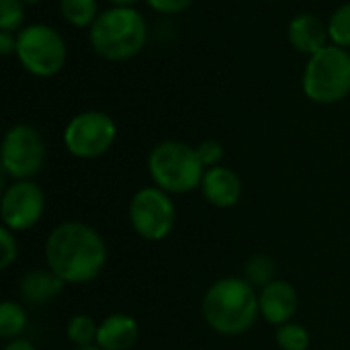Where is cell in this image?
I'll return each instance as SVG.
<instances>
[{
	"label": "cell",
	"mask_w": 350,
	"mask_h": 350,
	"mask_svg": "<svg viewBox=\"0 0 350 350\" xmlns=\"http://www.w3.org/2000/svg\"><path fill=\"white\" fill-rule=\"evenodd\" d=\"M129 217L135 232L146 240H162L174 226V205L162 189H142L129 205Z\"/></svg>",
	"instance_id": "9c48e42d"
},
{
	"label": "cell",
	"mask_w": 350,
	"mask_h": 350,
	"mask_svg": "<svg viewBox=\"0 0 350 350\" xmlns=\"http://www.w3.org/2000/svg\"><path fill=\"white\" fill-rule=\"evenodd\" d=\"M304 94L318 105H336L350 94V49L334 43L310 55L301 74Z\"/></svg>",
	"instance_id": "277c9868"
},
{
	"label": "cell",
	"mask_w": 350,
	"mask_h": 350,
	"mask_svg": "<svg viewBox=\"0 0 350 350\" xmlns=\"http://www.w3.org/2000/svg\"><path fill=\"white\" fill-rule=\"evenodd\" d=\"M260 310L250 283L242 279H224L215 283L203 301L207 324L221 334H240L248 330Z\"/></svg>",
	"instance_id": "3957f363"
},
{
	"label": "cell",
	"mask_w": 350,
	"mask_h": 350,
	"mask_svg": "<svg viewBox=\"0 0 350 350\" xmlns=\"http://www.w3.org/2000/svg\"><path fill=\"white\" fill-rule=\"evenodd\" d=\"M45 258L53 275L66 283L94 279L107 260L103 238L88 226L70 221L55 228L45 246Z\"/></svg>",
	"instance_id": "6da1fadb"
},
{
	"label": "cell",
	"mask_w": 350,
	"mask_h": 350,
	"mask_svg": "<svg viewBox=\"0 0 350 350\" xmlns=\"http://www.w3.org/2000/svg\"><path fill=\"white\" fill-rule=\"evenodd\" d=\"M27 324L25 312L21 306L12 304V301H4L0 306V336L2 338H12L18 336L23 332Z\"/></svg>",
	"instance_id": "ac0fdd59"
},
{
	"label": "cell",
	"mask_w": 350,
	"mask_h": 350,
	"mask_svg": "<svg viewBox=\"0 0 350 350\" xmlns=\"http://www.w3.org/2000/svg\"><path fill=\"white\" fill-rule=\"evenodd\" d=\"M0 53L6 57L16 53V33L0 31Z\"/></svg>",
	"instance_id": "484cf974"
},
{
	"label": "cell",
	"mask_w": 350,
	"mask_h": 350,
	"mask_svg": "<svg viewBox=\"0 0 350 350\" xmlns=\"http://www.w3.org/2000/svg\"><path fill=\"white\" fill-rule=\"evenodd\" d=\"M0 242H2V260H0V267L6 269L16 258V240L12 238V234L6 228H2L0 230Z\"/></svg>",
	"instance_id": "d4e9b609"
},
{
	"label": "cell",
	"mask_w": 350,
	"mask_h": 350,
	"mask_svg": "<svg viewBox=\"0 0 350 350\" xmlns=\"http://www.w3.org/2000/svg\"><path fill=\"white\" fill-rule=\"evenodd\" d=\"M195 150H197V156H199V160L203 162L205 168L217 166L221 162V158H224V146L219 142H215V139H205Z\"/></svg>",
	"instance_id": "603a6c76"
},
{
	"label": "cell",
	"mask_w": 350,
	"mask_h": 350,
	"mask_svg": "<svg viewBox=\"0 0 350 350\" xmlns=\"http://www.w3.org/2000/svg\"><path fill=\"white\" fill-rule=\"evenodd\" d=\"M43 213V191L29 180H16L2 197V219L8 230H27Z\"/></svg>",
	"instance_id": "30bf717a"
},
{
	"label": "cell",
	"mask_w": 350,
	"mask_h": 350,
	"mask_svg": "<svg viewBox=\"0 0 350 350\" xmlns=\"http://www.w3.org/2000/svg\"><path fill=\"white\" fill-rule=\"evenodd\" d=\"M260 312L271 324H285L297 310V293L285 281H273L258 297Z\"/></svg>",
	"instance_id": "4fadbf2b"
},
{
	"label": "cell",
	"mask_w": 350,
	"mask_h": 350,
	"mask_svg": "<svg viewBox=\"0 0 350 350\" xmlns=\"http://www.w3.org/2000/svg\"><path fill=\"white\" fill-rule=\"evenodd\" d=\"M201 187H203L205 199L217 207H232L238 203V199L242 195L240 176L226 166L207 168L203 174Z\"/></svg>",
	"instance_id": "7c38bea8"
},
{
	"label": "cell",
	"mask_w": 350,
	"mask_h": 350,
	"mask_svg": "<svg viewBox=\"0 0 350 350\" xmlns=\"http://www.w3.org/2000/svg\"><path fill=\"white\" fill-rule=\"evenodd\" d=\"M76 350H103V349H100V347H98V349H94V347H78Z\"/></svg>",
	"instance_id": "f1b7e54d"
},
{
	"label": "cell",
	"mask_w": 350,
	"mask_h": 350,
	"mask_svg": "<svg viewBox=\"0 0 350 350\" xmlns=\"http://www.w3.org/2000/svg\"><path fill=\"white\" fill-rule=\"evenodd\" d=\"M39 2H43V0H25V4H39Z\"/></svg>",
	"instance_id": "f546056e"
},
{
	"label": "cell",
	"mask_w": 350,
	"mask_h": 350,
	"mask_svg": "<svg viewBox=\"0 0 350 350\" xmlns=\"http://www.w3.org/2000/svg\"><path fill=\"white\" fill-rule=\"evenodd\" d=\"M137 340V324L133 318L115 314L109 316L96 332V342L103 350H127Z\"/></svg>",
	"instance_id": "5bb4252c"
},
{
	"label": "cell",
	"mask_w": 350,
	"mask_h": 350,
	"mask_svg": "<svg viewBox=\"0 0 350 350\" xmlns=\"http://www.w3.org/2000/svg\"><path fill=\"white\" fill-rule=\"evenodd\" d=\"M154 12H158V14H168V16H172V14H180V12H185L195 0H144Z\"/></svg>",
	"instance_id": "cb8c5ba5"
},
{
	"label": "cell",
	"mask_w": 350,
	"mask_h": 350,
	"mask_svg": "<svg viewBox=\"0 0 350 350\" xmlns=\"http://www.w3.org/2000/svg\"><path fill=\"white\" fill-rule=\"evenodd\" d=\"M88 43L107 62H127L144 51L148 23L133 6H111L88 29Z\"/></svg>",
	"instance_id": "7a4b0ae2"
},
{
	"label": "cell",
	"mask_w": 350,
	"mask_h": 350,
	"mask_svg": "<svg viewBox=\"0 0 350 350\" xmlns=\"http://www.w3.org/2000/svg\"><path fill=\"white\" fill-rule=\"evenodd\" d=\"M287 41L295 51L310 57L330 45L328 23H324L318 14L299 12L287 25Z\"/></svg>",
	"instance_id": "8fae6325"
},
{
	"label": "cell",
	"mask_w": 350,
	"mask_h": 350,
	"mask_svg": "<svg viewBox=\"0 0 350 350\" xmlns=\"http://www.w3.org/2000/svg\"><path fill=\"white\" fill-rule=\"evenodd\" d=\"M330 43L350 49V0L340 4L328 18Z\"/></svg>",
	"instance_id": "e0dca14e"
},
{
	"label": "cell",
	"mask_w": 350,
	"mask_h": 350,
	"mask_svg": "<svg viewBox=\"0 0 350 350\" xmlns=\"http://www.w3.org/2000/svg\"><path fill=\"white\" fill-rule=\"evenodd\" d=\"M117 137V125L103 111H82L70 119L64 129L66 150L82 160L103 156Z\"/></svg>",
	"instance_id": "52a82bcc"
},
{
	"label": "cell",
	"mask_w": 350,
	"mask_h": 350,
	"mask_svg": "<svg viewBox=\"0 0 350 350\" xmlns=\"http://www.w3.org/2000/svg\"><path fill=\"white\" fill-rule=\"evenodd\" d=\"M148 168L154 183L166 193H189L201 185L205 174L197 150L176 139L160 142L150 152Z\"/></svg>",
	"instance_id": "5b68a950"
},
{
	"label": "cell",
	"mask_w": 350,
	"mask_h": 350,
	"mask_svg": "<svg viewBox=\"0 0 350 350\" xmlns=\"http://www.w3.org/2000/svg\"><path fill=\"white\" fill-rule=\"evenodd\" d=\"M4 350H35V349H33V345H31V342H27V340H14V342H10V345H8Z\"/></svg>",
	"instance_id": "4316f807"
},
{
	"label": "cell",
	"mask_w": 350,
	"mask_h": 350,
	"mask_svg": "<svg viewBox=\"0 0 350 350\" xmlns=\"http://www.w3.org/2000/svg\"><path fill=\"white\" fill-rule=\"evenodd\" d=\"M25 23V0H0V31L18 33Z\"/></svg>",
	"instance_id": "d6986e66"
},
{
	"label": "cell",
	"mask_w": 350,
	"mask_h": 350,
	"mask_svg": "<svg viewBox=\"0 0 350 350\" xmlns=\"http://www.w3.org/2000/svg\"><path fill=\"white\" fill-rule=\"evenodd\" d=\"M62 18L76 29H90L98 18V0H59Z\"/></svg>",
	"instance_id": "2e32d148"
},
{
	"label": "cell",
	"mask_w": 350,
	"mask_h": 350,
	"mask_svg": "<svg viewBox=\"0 0 350 350\" xmlns=\"http://www.w3.org/2000/svg\"><path fill=\"white\" fill-rule=\"evenodd\" d=\"M45 162V142L41 133L27 123L12 125L2 142V168L16 180L31 178Z\"/></svg>",
	"instance_id": "ba28073f"
},
{
	"label": "cell",
	"mask_w": 350,
	"mask_h": 350,
	"mask_svg": "<svg viewBox=\"0 0 350 350\" xmlns=\"http://www.w3.org/2000/svg\"><path fill=\"white\" fill-rule=\"evenodd\" d=\"M66 281H62L57 275H47V273H31L25 277L23 281V295L31 301V304H43L45 299L53 297L55 293H59L62 285Z\"/></svg>",
	"instance_id": "9a60e30c"
},
{
	"label": "cell",
	"mask_w": 350,
	"mask_h": 350,
	"mask_svg": "<svg viewBox=\"0 0 350 350\" xmlns=\"http://www.w3.org/2000/svg\"><path fill=\"white\" fill-rule=\"evenodd\" d=\"M273 273H275V265L271 262V258L267 256H256L254 260L248 262L246 267V275H248V281L254 283V285H271L273 281Z\"/></svg>",
	"instance_id": "7402d4cb"
},
{
	"label": "cell",
	"mask_w": 350,
	"mask_h": 350,
	"mask_svg": "<svg viewBox=\"0 0 350 350\" xmlns=\"http://www.w3.org/2000/svg\"><path fill=\"white\" fill-rule=\"evenodd\" d=\"M16 59L25 72L35 78L57 76L68 62V43L64 35L45 25L33 23L25 25L16 33Z\"/></svg>",
	"instance_id": "8992f818"
},
{
	"label": "cell",
	"mask_w": 350,
	"mask_h": 350,
	"mask_svg": "<svg viewBox=\"0 0 350 350\" xmlns=\"http://www.w3.org/2000/svg\"><path fill=\"white\" fill-rule=\"evenodd\" d=\"M96 324L88 316H76L68 324V336L78 347H88L92 340H96Z\"/></svg>",
	"instance_id": "ffe728a7"
},
{
	"label": "cell",
	"mask_w": 350,
	"mask_h": 350,
	"mask_svg": "<svg viewBox=\"0 0 350 350\" xmlns=\"http://www.w3.org/2000/svg\"><path fill=\"white\" fill-rule=\"evenodd\" d=\"M277 342L283 350H308L310 334L306 328L297 324H285L277 332Z\"/></svg>",
	"instance_id": "44dd1931"
},
{
	"label": "cell",
	"mask_w": 350,
	"mask_h": 350,
	"mask_svg": "<svg viewBox=\"0 0 350 350\" xmlns=\"http://www.w3.org/2000/svg\"><path fill=\"white\" fill-rule=\"evenodd\" d=\"M111 6H133V4H137L139 0H107Z\"/></svg>",
	"instance_id": "83f0119b"
}]
</instances>
